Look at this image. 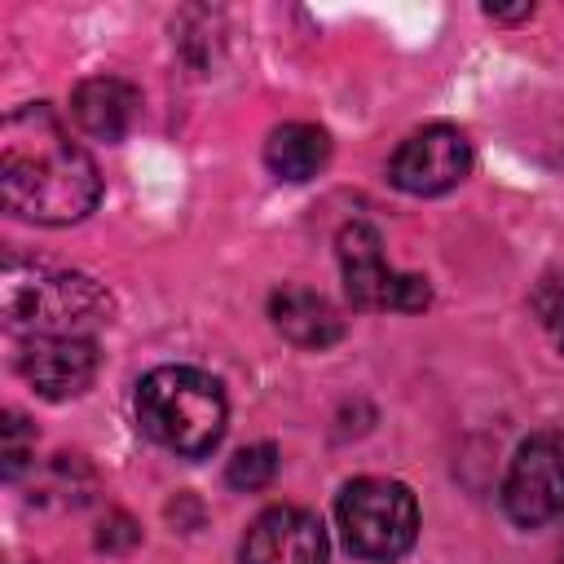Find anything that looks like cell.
<instances>
[{"label": "cell", "instance_id": "6da1fadb", "mask_svg": "<svg viewBox=\"0 0 564 564\" xmlns=\"http://www.w3.org/2000/svg\"><path fill=\"white\" fill-rule=\"evenodd\" d=\"M0 194L4 207L35 225H75L101 198L93 154L70 141L53 106L31 101L0 123Z\"/></svg>", "mask_w": 564, "mask_h": 564}, {"label": "cell", "instance_id": "7a4b0ae2", "mask_svg": "<svg viewBox=\"0 0 564 564\" xmlns=\"http://www.w3.org/2000/svg\"><path fill=\"white\" fill-rule=\"evenodd\" d=\"M225 392L194 366H159L137 383V423L181 458H207L225 436Z\"/></svg>", "mask_w": 564, "mask_h": 564}, {"label": "cell", "instance_id": "3957f363", "mask_svg": "<svg viewBox=\"0 0 564 564\" xmlns=\"http://www.w3.org/2000/svg\"><path fill=\"white\" fill-rule=\"evenodd\" d=\"M0 295H4V326L22 330V339L26 335L88 339L97 326L110 322V295L88 273L9 264Z\"/></svg>", "mask_w": 564, "mask_h": 564}, {"label": "cell", "instance_id": "277c9868", "mask_svg": "<svg viewBox=\"0 0 564 564\" xmlns=\"http://www.w3.org/2000/svg\"><path fill=\"white\" fill-rule=\"evenodd\" d=\"M335 516L357 560L392 564L419 538V502L401 480H383V476L348 480L335 502Z\"/></svg>", "mask_w": 564, "mask_h": 564}, {"label": "cell", "instance_id": "5b68a950", "mask_svg": "<svg viewBox=\"0 0 564 564\" xmlns=\"http://www.w3.org/2000/svg\"><path fill=\"white\" fill-rule=\"evenodd\" d=\"M339 269H344V291L357 308H388V313H419L432 300L427 278L401 273L383 260V242L366 220H348L335 238Z\"/></svg>", "mask_w": 564, "mask_h": 564}, {"label": "cell", "instance_id": "8992f818", "mask_svg": "<svg viewBox=\"0 0 564 564\" xmlns=\"http://www.w3.org/2000/svg\"><path fill=\"white\" fill-rule=\"evenodd\" d=\"M502 507L516 524L538 529L564 511V436L560 432H533L502 480Z\"/></svg>", "mask_w": 564, "mask_h": 564}, {"label": "cell", "instance_id": "52a82bcc", "mask_svg": "<svg viewBox=\"0 0 564 564\" xmlns=\"http://www.w3.org/2000/svg\"><path fill=\"white\" fill-rule=\"evenodd\" d=\"M467 172H471V141L449 123H432V128L405 137L388 163L392 185L405 194H419V198L454 189Z\"/></svg>", "mask_w": 564, "mask_h": 564}, {"label": "cell", "instance_id": "ba28073f", "mask_svg": "<svg viewBox=\"0 0 564 564\" xmlns=\"http://www.w3.org/2000/svg\"><path fill=\"white\" fill-rule=\"evenodd\" d=\"M18 370L40 397L66 401L93 383L97 348L93 339H70V335H26L18 344Z\"/></svg>", "mask_w": 564, "mask_h": 564}, {"label": "cell", "instance_id": "9c48e42d", "mask_svg": "<svg viewBox=\"0 0 564 564\" xmlns=\"http://www.w3.org/2000/svg\"><path fill=\"white\" fill-rule=\"evenodd\" d=\"M242 564H326V529L304 507H269L242 538Z\"/></svg>", "mask_w": 564, "mask_h": 564}, {"label": "cell", "instance_id": "30bf717a", "mask_svg": "<svg viewBox=\"0 0 564 564\" xmlns=\"http://www.w3.org/2000/svg\"><path fill=\"white\" fill-rule=\"evenodd\" d=\"M75 123L97 141H123L141 115V93L119 75H88L70 93Z\"/></svg>", "mask_w": 564, "mask_h": 564}, {"label": "cell", "instance_id": "8fae6325", "mask_svg": "<svg viewBox=\"0 0 564 564\" xmlns=\"http://www.w3.org/2000/svg\"><path fill=\"white\" fill-rule=\"evenodd\" d=\"M269 317L300 348H330L344 335V317L335 313V304L326 295L308 291V286H282V291H273Z\"/></svg>", "mask_w": 564, "mask_h": 564}, {"label": "cell", "instance_id": "7c38bea8", "mask_svg": "<svg viewBox=\"0 0 564 564\" xmlns=\"http://www.w3.org/2000/svg\"><path fill=\"white\" fill-rule=\"evenodd\" d=\"M330 159V137L317 123H282L264 141V163L278 181H313Z\"/></svg>", "mask_w": 564, "mask_h": 564}, {"label": "cell", "instance_id": "4fadbf2b", "mask_svg": "<svg viewBox=\"0 0 564 564\" xmlns=\"http://www.w3.org/2000/svg\"><path fill=\"white\" fill-rule=\"evenodd\" d=\"M273 476H278V449H273L269 441H260V445H242V449L229 458V467H225V480H229L234 489H242V494L264 489Z\"/></svg>", "mask_w": 564, "mask_h": 564}, {"label": "cell", "instance_id": "5bb4252c", "mask_svg": "<svg viewBox=\"0 0 564 564\" xmlns=\"http://www.w3.org/2000/svg\"><path fill=\"white\" fill-rule=\"evenodd\" d=\"M533 308H538V317L546 322V330L555 335V344L564 348V278H560V273L546 278V282L533 291Z\"/></svg>", "mask_w": 564, "mask_h": 564}, {"label": "cell", "instance_id": "9a60e30c", "mask_svg": "<svg viewBox=\"0 0 564 564\" xmlns=\"http://www.w3.org/2000/svg\"><path fill=\"white\" fill-rule=\"evenodd\" d=\"M26 467V419L4 414V476L13 480Z\"/></svg>", "mask_w": 564, "mask_h": 564}, {"label": "cell", "instance_id": "2e32d148", "mask_svg": "<svg viewBox=\"0 0 564 564\" xmlns=\"http://www.w3.org/2000/svg\"><path fill=\"white\" fill-rule=\"evenodd\" d=\"M141 533H137V524L128 520V516H110V524H101V533H97V546H106V551H123V546H132Z\"/></svg>", "mask_w": 564, "mask_h": 564}, {"label": "cell", "instance_id": "e0dca14e", "mask_svg": "<svg viewBox=\"0 0 564 564\" xmlns=\"http://www.w3.org/2000/svg\"><path fill=\"white\" fill-rule=\"evenodd\" d=\"M485 13H489L494 22H520V18L533 13V4H529V0H524V4H511V9H502V4H485Z\"/></svg>", "mask_w": 564, "mask_h": 564}, {"label": "cell", "instance_id": "ac0fdd59", "mask_svg": "<svg viewBox=\"0 0 564 564\" xmlns=\"http://www.w3.org/2000/svg\"><path fill=\"white\" fill-rule=\"evenodd\" d=\"M560 564H564V555H560Z\"/></svg>", "mask_w": 564, "mask_h": 564}]
</instances>
